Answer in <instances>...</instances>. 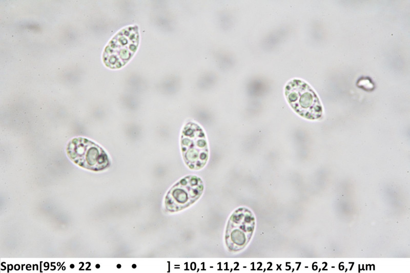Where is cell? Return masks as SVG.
<instances>
[{
	"label": "cell",
	"mask_w": 410,
	"mask_h": 273,
	"mask_svg": "<svg viewBox=\"0 0 410 273\" xmlns=\"http://www.w3.org/2000/svg\"><path fill=\"white\" fill-rule=\"evenodd\" d=\"M69 158L78 165L94 171L105 170L110 165L105 151L99 145L84 137H76L67 144Z\"/></svg>",
	"instance_id": "obj_4"
},
{
	"label": "cell",
	"mask_w": 410,
	"mask_h": 273,
	"mask_svg": "<svg viewBox=\"0 0 410 273\" xmlns=\"http://www.w3.org/2000/svg\"><path fill=\"white\" fill-rule=\"evenodd\" d=\"M139 34L137 26H130L118 32L106 46L103 60L111 69L122 67L137 50Z\"/></svg>",
	"instance_id": "obj_3"
},
{
	"label": "cell",
	"mask_w": 410,
	"mask_h": 273,
	"mask_svg": "<svg viewBox=\"0 0 410 273\" xmlns=\"http://www.w3.org/2000/svg\"><path fill=\"white\" fill-rule=\"evenodd\" d=\"M70 267H71V268H74V265L73 264H71V265H70Z\"/></svg>",
	"instance_id": "obj_7"
},
{
	"label": "cell",
	"mask_w": 410,
	"mask_h": 273,
	"mask_svg": "<svg viewBox=\"0 0 410 273\" xmlns=\"http://www.w3.org/2000/svg\"><path fill=\"white\" fill-rule=\"evenodd\" d=\"M203 191V183L199 177L187 176L174 185L167 194L166 209L170 212L182 210L196 202Z\"/></svg>",
	"instance_id": "obj_6"
},
{
	"label": "cell",
	"mask_w": 410,
	"mask_h": 273,
	"mask_svg": "<svg viewBox=\"0 0 410 273\" xmlns=\"http://www.w3.org/2000/svg\"><path fill=\"white\" fill-rule=\"evenodd\" d=\"M255 226L252 212L246 207H240L230 216L226 227L225 241L230 251L243 249L250 242Z\"/></svg>",
	"instance_id": "obj_5"
},
{
	"label": "cell",
	"mask_w": 410,
	"mask_h": 273,
	"mask_svg": "<svg viewBox=\"0 0 410 273\" xmlns=\"http://www.w3.org/2000/svg\"><path fill=\"white\" fill-rule=\"evenodd\" d=\"M181 149L186 165L191 170L202 169L209 158L208 142L203 129L197 123L188 122L181 133Z\"/></svg>",
	"instance_id": "obj_2"
},
{
	"label": "cell",
	"mask_w": 410,
	"mask_h": 273,
	"mask_svg": "<svg viewBox=\"0 0 410 273\" xmlns=\"http://www.w3.org/2000/svg\"><path fill=\"white\" fill-rule=\"evenodd\" d=\"M284 94L292 109L302 117L316 120L322 116V108L317 94L303 80L289 81L285 86Z\"/></svg>",
	"instance_id": "obj_1"
}]
</instances>
